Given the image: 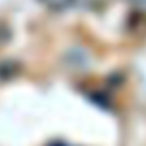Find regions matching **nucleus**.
Returning <instances> with one entry per match:
<instances>
[{
    "label": "nucleus",
    "instance_id": "obj_1",
    "mask_svg": "<svg viewBox=\"0 0 146 146\" xmlns=\"http://www.w3.org/2000/svg\"><path fill=\"white\" fill-rule=\"evenodd\" d=\"M39 2L51 10H65L75 3V0H39Z\"/></svg>",
    "mask_w": 146,
    "mask_h": 146
}]
</instances>
